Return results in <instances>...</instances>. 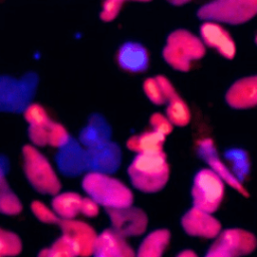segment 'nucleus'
<instances>
[{
  "label": "nucleus",
  "mask_w": 257,
  "mask_h": 257,
  "mask_svg": "<svg viewBox=\"0 0 257 257\" xmlns=\"http://www.w3.org/2000/svg\"><path fill=\"white\" fill-rule=\"evenodd\" d=\"M127 175L132 185L141 192L161 191L170 177V167L165 153L137 154L127 168Z\"/></svg>",
  "instance_id": "1"
},
{
  "label": "nucleus",
  "mask_w": 257,
  "mask_h": 257,
  "mask_svg": "<svg viewBox=\"0 0 257 257\" xmlns=\"http://www.w3.org/2000/svg\"><path fill=\"white\" fill-rule=\"evenodd\" d=\"M86 195L105 209L132 206L134 194L131 189L109 174L87 172L81 183Z\"/></svg>",
  "instance_id": "2"
},
{
  "label": "nucleus",
  "mask_w": 257,
  "mask_h": 257,
  "mask_svg": "<svg viewBox=\"0 0 257 257\" xmlns=\"http://www.w3.org/2000/svg\"><path fill=\"white\" fill-rule=\"evenodd\" d=\"M38 83V75L32 71L19 77L0 74V112L23 113L33 102Z\"/></svg>",
  "instance_id": "3"
},
{
  "label": "nucleus",
  "mask_w": 257,
  "mask_h": 257,
  "mask_svg": "<svg viewBox=\"0 0 257 257\" xmlns=\"http://www.w3.org/2000/svg\"><path fill=\"white\" fill-rule=\"evenodd\" d=\"M206 53V46L202 39L188 30L178 29L167 38L163 49L165 61L179 71L190 70L192 63L201 59Z\"/></svg>",
  "instance_id": "4"
},
{
  "label": "nucleus",
  "mask_w": 257,
  "mask_h": 257,
  "mask_svg": "<svg viewBox=\"0 0 257 257\" xmlns=\"http://www.w3.org/2000/svg\"><path fill=\"white\" fill-rule=\"evenodd\" d=\"M23 169L29 184L40 194L54 196L60 192L61 183L47 158L33 145L22 149Z\"/></svg>",
  "instance_id": "5"
},
{
  "label": "nucleus",
  "mask_w": 257,
  "mask_h": 257,
  "mask_svg": "<svg viewBox=\"0 0 257 257\" xmlns=\"http://www.w3.org/2000/svg\"><path fill=\"white\" fill-rule=\"evenodd\" d=\"M257 14V0H213L198 11L200 19L227 24H242Z\"/></svg>",
  "instance_id": "6"
},
{
  "label": "nucleus",
  "mask_w": 257,
  "mask_h": 257,
  "mask_svg": "<svg viewBox=\"0 0 257 257\" xmlns=\"http://www.w3.org/2000/svg\"><path fill=\"white\" fill-rule=\"evenodd\" d=\"M225 195V183L211 169L201 170L195 177L192 187L194 206L214 213Z\"/></svg>",
  "instance_id": "7"
},
{
  "label": "nucleus",
  "mask_w": 257,
  "mask_h": 257,
  "mask_svg": "<svg viewBox=\"0 0 257 257\" xmlns=\"http://www.w3.org/2000/svg\"><path fill=\"white\" fill-rule=\"evenodd\" d=\"M257 246L255 236L243 229L221 231L205 257H242L252 253Z\"/></svg>",
  "instance_id": "8"
},
{
  "label": "nucleus",
  "mask_w": 257,
  "mask_h": 257,
  "mask_svg": "<svg viewBox=\"0 0 257 257\" xmlns=\"http://www.w3.org/2000/svg\"><path fill=\"white\" fill-rule=\"evenodd\" d=\"M106 213L109 217L111 228L124 238L140 236L147 230L149 223L147 214L133 205L123 208L106 209Z\"/></svg>",
  "instance_id": "9"
},
{
  "label": "nucleus",
  "mask_w": 257,
  "mask_h": 257,
  "mask_svg": "<svg viewBox=\"0 0 257 257\" xmlns=\"http://www.w3.org/2000/svg\"><path fill=\"white\" fill-rule=\"evenodd\" d=\"M62 235L73 243L78 257H91L95 251L98 234L87 223L76 220H60L58 222Z\"/></svg>",
  "instance_id": "10"
},
{
  "label": "nucleus",
  "mask_w": 257,
  "mask_h": 257,
  "mask_svg": "<svg viewBox=\"0 0 257 257\" xmlns=\"http://www.w3.org/2000/svg\"><path fill=\"white\" fill-rule=\"evenodd\" d=\"M87 172L113 174L121 165V149L114 142L86 149Z\"/></svg>",
  "instance_id": "11"
},
{
  "label": "nucleus",
  "mask_w": 257,
  "mask_h": 257,
  "mask_svg": "<svg viewBox=\"0 0 257 257\" xmlns=\"http://www.w3.org/2000/svg\"><path fill=\"white\" fill-rule=\"evenodd\" d=\"M55 162L59 172L66 177H77L87 173L86 149L73 138L58 149Z\"/></svg>",
  "instance_id": "12"
},
{
  "label": "nucleus",
  "mask_w": 257,
  "mask_h": 257,
  "mask_svg": "<svg viewBox=\"0 0 257 257\" xmlns=\"http://www.w3.org/2000/svg\"><path fill=\"white\" fill-rule=\"evenodd\" d=\"M185 232L191 236L206 239L216 238L221 233V224L212 213L193 207L182 218Z\"/></svg>",
  "instance_id": "13"
},
{
  "label": "nucleus",
  "mask_w": 257,
  "mask_h": 257,
  "mask_svg": "<svg viewBox=\"0 0 257 257\" xmlns=\"http://www.w3.org/2000/svg\"><path fill=\"white\" fill-rule=\"evenodd\" d=\"M200 35L205 46L215 49L224 58H234L236 54L234 39L222 23L206 20L200 27Z\"/></svg>",
  "instance_id": "14"
},
{
  "label": "nucleus",
  "mask_w": 257,
  "mask_h": 257,
  "mask_svg": "<svg viewBox=\"0 0 257 257\" xmlns=\"http://www.w3.org/2000/svg\"><path fill=\"white\" fill-rule=\"evenodd\" d=\"M199 152L202 158L209 165V169H211L218 177H220L225 184L232 187L242 196L248 197L249 193L247 192L246 188L233 174V172L229 170V168L218 157L215 145L211 139H203L199 143Z\"/></svg>",
  "instance_id": "15"
},
{
  "label": "nucleus",
  "mask_w": 257,
  "mask_h": 257,
  "mask_svg": "<svg viewBox=\"0 0 257 257\" xmlns=\"http://www.w3.org/2000/svg\"><path fill=\"white\" fill-rule=\"evenodd\" d=\"M115 60L122 70L130 73H141L149 67L150 54L142 43L126 41L118 47Z\"/></svg>",
  "instance_id": "16"
},
{
  "label": "nucleus",
  "mask_w": 257,
  "mask_h": 257,
  "mask_svg": "<svg viewBox=\"0 0 257 257\" xmlns=\"http://www.w3.org/2000/svg\"><path fill=\"white\" fill-rule=\"evenodd\" d=\"M166 97V115L174 125L185 126L191 119L190 109L185 100L176 91L172 82L164 75H157Z\"/></svg>",
  "instance_id": "17"
},
{
  "label": "nucleus",
  "mask_w": 257,
  "mask_h": 257,
  "mask_svg": "<svg viewBox=\"0 0 257 257\" xmlns=\"http://www.w3.org/2000/svg\"><path fill=\"white\" fill-rule=\"evenodd\" d=\"M226 101L234 108H249L257 105V75L234 82L226 93Z\"/></svg>",
  "instance_id": "18"
},
{
  "label": "nucleus",
  "mask_w": 257,
  "mask_h": 257,
  "mask_svg": "<svg viewBox=\"0 0 257 257\" xmlns=\"http://www.w3.org/2000/svg\"><path fill=\"white\" fill-rule=\"evenodd\" d=\"M111 138V127L104 116L93 113L78 135V142L85 148H92L106 142Z\"/></svg>",
  "instance_id": "19"
},
{
  "label": "nucleus",
  "mask_w": 257,
  "mask_h": 257,
  "mask_svg": "<svg viewBox=\"0 0 257 257\" xmlns=\"http://www.w3.org/2000/svg\"><path fill=\"white\" fill-rule=\"evenodd\" d=\"M95 248L104 250L115 257H136L135 250L128 245L125 238L112 228L105 229L98 234Z\"/></svg>",
  "instance_id": "20"
},
{
  "label": "nucleus",
  "mask_w": 257,
  "mask_h": 257,
  "mask_svg": "<svg viewBox=\"0 0 257 257\" xmlns=\"http://www.w3.org/2000/svg\"><path fill=\"white\" fill-rule=\"evenodd\" d=\"M166 137L150 130L140 135L132 136L126 141V148L136 154H154L164 152Z\"/></svg>",
  "instance_id": "21"
},
{
  "label": "nucleus",
  "mask_w": 257,
  "mask_h": 257,
  "mask_svg": "<svg viewBox=\"0 0 257 257\" xmlns=\"http://www.w3.org/2000/svg\"><path fill=\"white\" fill-rule=\"evenodd\" d=\"M171 234L167 229H157L142 241L136 257H163L169 246Z\"/></svg>",
  "instance_id": "22"
},
{
  "label": "nucleus",
  "mask_w": 257,
  "mask_h": 257,
  "mask_svg": "<svg viewBox=\"0 0 257 257\" xmlns=\"http://www.w3.org/2000/svg\"><path fill=\"white\" fill-rule=\"evenodd\" d=\"M82 196L75 192L58 193L53 196L51 208L60 220L75 219L80 213Z\"/></svg>",
  "instance_id": "23"
},
{
  "label": "nucleus",
  "mask_w": 257,
  "mask_h": 257,
  "mask_svg": "<svg viewBox=\"0 0 257 257\" xmlns=\"http://www.w3.org/2000/svg\"><path fill=\"white\" fill-rule=\"evenodd\" d=\"M22 203L11 190L7 181L0 185V213L8 216L18 215L22 211Z\"/></svg>",
  "instance_id": "24"
},
{
  "label": "nucleus",
  "mask_w": 257,
  "mask_h": 257,
  "mask_svg": "<svg viewBox=\"0 0 257 257\" xmlns=\"http://www.w3.org/2000/svg\"><path fill=\"white\" fill-rule=\"evenodd\" d=\"M22 251L20 237L12 231L0 227V257H15Z\"/></svg>",
  "instance_id": "25"
},
{
  "label": "nucleus",
  "mask_w": 257,
  "mask_h": 257,
  "mask_svg": "<svg viewBox=\"0 0 257 257\" xmlns=\"http://www.w3.org/2000/svg\"><path fill=\"white\" fill-rule=\"evenodd\" d=\"M48 257H78V253L69 238L62 235L48 247Z\"/></svg>",
  "instance_id": "26"
},
{
  "label": "nucleus",
  "mask_w": 257,
  "mask_h": 257,
  "mask_svg": "<svg viewBox=\"0 0 257 257\" xmlns=\"http://www.w3.org/2000/svg\"><path fill=\"white\" fill-rule=\"evenodd\" d=\"M23 116L29 125H47L51 121L46 109L36 102H31L26 107Z\"/></svg>",
  "instance_id": "27"
},
{
  "label": "nucleus",
  "mask_w": 257,
  "mask_h": 257,
  "mask_svg": "<svg viewBox=\"0 0 257 257\" xmlns=\"http://www.w3.org/2000/svg\"><path fill=\"white\" fill-rule=\"evenodd\" d=\"M152 0H103L99 17L104 22L114 20L121 10L123 4L128 2H150Z\"/></svg>",
  "instance_id": "28"
},
{
  "label": "nucleus",
  "mask_w": 257,
  "mask_h": 257,
  "mask_svg": "<svg viewBox=\"0 0 257 257\" xmlns=\"http://www.w3.org/2000/svg\"><path fill=\"white\" fill-rule=\"evenodd\" d=\"M48 128V145L60 149L65 146L71 139L67 130L59 122L51 120Z\"/></svg>",
  "instance_id": "29"
},
{
  "label": "nucleus",
  "mask_w": 257,
  "mask_h": 257,
  "mask_svg": "<svg viewBox=\"0 0 257 257\" xmlns=\"http://www.w3.org/2000/svg\"><path fill=\"white\" fill-rule=\"evenodd\" d=\"M143 89L147 97L155 104L161 105L166 103V97L163 91V88L157 78L155 77H148L143 83Z\"/></svg>",
  "instance_id": "30"
},
{
  "label": "nucleus",
  "mask_w": 257,
  "mask_h": 257,
  "mask_svg": "<svg viewBox=\"0 0 257 257\" xmlns=\"http://www.w3.org/2000/svg\"><path fill=\"white\" fill-rule=\"evenodd\" d=\"M30 208L33 215L44 224H58L60 221L53 209L49 208L41 201H33Z\"/></svg>",
  "instance_id": "31"
},
{
  "label": "nucleus",
  "mask_w": 257,
  "mask_h": 257,
  "mask_svg": "<svg viewBox=\"0 0 257 257\" xmlns=\"http://www.w3.org/2000/svg\"><path fill=\"white\" fill-rule=\"evenodd\" d=\"M150 124H151L152 130L160 133L161 135H163L165 137L170 135L174 127V124L168 118V116L166 114H163L160 112H155L151 115Z\"/></svg>",
  "instance_id": "32"
},
{
  "label": "nucleus",
  "mask_w": 257,
  "mask_h": 257,
  "mask_svg": "<svg viewBox=\"0 0 257 257\" xmlns=\"http://www.w3.org/2000/svg\"><path fill=\"white\" fill-rule=\"evenodd\" d=\"M48 124L28 125V138L34 147H44L48 145Z\"/></svg>",
  "instance_id": "33"
},
{
  "label": "nucleus",
  "mask_w": 257,
  "mask_h": 257,
  "mask_svg": "<svg viewBox=\"0 0 257 257\" xmlns=\"http://www.w3.org/2000/svg\"><path fill=\"white\" fill-rule=\"evenodd\" d=\"M100 205L90 197H83L80 206V213L88 218H93L98 215Z\"/></svg>",
  "instance_id": "34"
},
{
  "label": "nucleus",
  "mask_w": 257,
  "mask_h": 257,
  "mask_svg": "<svg viewBox=\"0 0 257 257\" xmlns=\"http://www.w3.org/2000/svg\"><path fill=\"white\" fill-rule=\"evenodd\" d=\"M9 171V163L6 158L0 156V185L6 180V175Z\"/></svg>",
  "instance_id": "35"
},
{
  "label": "nucleus",
  "mask_w": 257,
  "mask_h": 257,
  "mask_svg": "<svg viewBox=\"0 0 257 257\" xmlns=\"http://www.w3.org/2000/svg\"><path fill=\"white\" fill-rule=\"evenodd\" d=\"M92 257H115L114 255L104 251V250H101V249H98V248H95V251L92 255Z\"/></svg>",
  "instance_id": "36"
},
{
  "label": "nucleus",
  "mask_w": 257,
  "mask_h": 257,
  "mask_svg": "<svg viewBox=\"0 0 257 257\" xmlns=\"http://www.w3.org/2000/svg\"><path fill=\"white\" fill-rule=\"evenodd\" d=\"M177 257H198V255L192 250H184Z\"/></svg>",
  "instance_id": "37"
},
{
  "label": "nucleus",
  "mask_w": 257,
  "mask_h": 257,
  "mask_svg": "<svg viewBox=\"0 0 257 257\" xmlns=\"http://www.w3.org/2000/svg\"><path fill=\"white\" fill-rule=\"evenodd\" d=\"M167 1L173 5H183L190 2L191 0H167Z\"/></svg>",
  "instance_id": "38"
},
{
  "label": "nucleus",
  "mask_w": 257,
  "mask_h": 257,
  "mask_svg": "<svg viewBox=\"0 0 257 257\" xmlns=\"http://www.w3.org/2000/svg\"><path fill=\"white\" fill-rule=\"evenodd\" d=\"M255 41H256V43H257V35H256V38H255Z\"/></svg>",
  "instance_id": "39"
}]
</instances>
